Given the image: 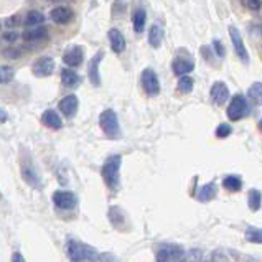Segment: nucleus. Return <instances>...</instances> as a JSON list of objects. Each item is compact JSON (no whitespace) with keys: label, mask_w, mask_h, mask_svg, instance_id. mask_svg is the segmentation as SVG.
<instances>
[{"label":"nucleus","mask_w":262,"mask_h":262,"mask_svg":"<svg viewBox=\"0 0 262 262\" xmlns=\"http://www.w3.org/2000/svg\"><path fill=\"white\" fill-rule=\"evenodd\" d=\"M104 53L99 51L94 55V58L91 59V64H89V69H88V74H89V79H91V82L94 86H99L101 82V78H99V63L101 59H103Z\"/></svg>","instance_id":"f8f14e48"},{"label":"nucleus","mask_w":262,"mask_h":262,"mask_svg":"<svg viewBox=\"0 0 262 262\" xmlns=\"http://www.w3.org/2000/svg\"><path fill=\"white\" fill-rule=\"evenodd\" d=\"M76 109H78V98H76L74 94H69V96L59 101V111L66 117H73Z\"/></svg>","instance_id":"9b49d317"},{"label":"nucleus","mask_w":262,"mask_h":262,"mask_svg":"<svg viewBox=\"0 0 262 262\" xmlns=\"http://www.w3.org/2000/svg\"><path fill=\"white\" fill-rule=\"evenodd\" d=\"M99 126L103 132L109 137V139H117L121 135V126H119L117 114L112 109H106L101 112L99 116Z\"/></svg>","instance_id":"7ed1b4c3"},{"label":"nucleus","mask_w":262,"mask_h":262,"mask_svg":"<svg viewBox=\"0 0 262 262\" xmlns=\"http://www.w3.org/2000/svg\"><path fill=\"white\" fill-rule=\"evenodd\" d=\"M247 111V101L241 94H237L233 99H231V103L228 106V117L231 121H237V119H241L244 114H246Z\"/></svg>","instance_id":"39448f33"},{"label":"nucleus","mask_w":262,"mask_h":262,"mask_svg":"<svg viewBox=\"0 0 262 262\" xmlns=\"http://www.w3.org/2000/svg\"><path fill=\"white\" fill-rule=\"evenodd\" d=\"M64 63L68 64V66H79V64L82 63V50L81 46H71V48L64 53Z\"/></svg>","instance_id":"4468645a"},{"label":"nucleus","mask_w":262,"mask_h":262,"mask_svg":"<svg viewBox=\"0 0 262 262\" xmlns=\"http://www.w3.org/2000/svg\"><path fill=\"white\" fill-rule=\"evenodd\" d=\"M229 35H231V41H233L234 53L237 55V58H239L242 63H249V55H247L246 45H244L239 30H237L236 27H229Z\"/></svg>","instance_id":"423d86ee"},{"label":"nucleus","mask_w":262,"mask_h":262,"mask_svg":"<svg viewBox=\"0 0 262 262\" xmlns=\"http://www.w3.org/2000/svg\"><path fill=\"white\" fill-rule=\"evenodd\" d=\"M162 40H163V30L160 28L158 25H153L148 32V43H150L153 48H158L162 45Z\"/></svg>","instance_id":"412c9836"},{"label":"nucleus","mask_w":262,"mask_h":262,"mask_svg":"<svg viewBox=\"0 0 262 262\" xmlns=\"http://www.w3.org/2000/svg\"><path fill=\"white\" fill-rule=\"evenodd\" d=\"M223 187L229 192H239L242 188V180L236 175H228L223 178Z\"/></svg>","instance_id":"5701e85b"},{"label":"nucleus","mask_w":262,"mask_h":262,"mask_svg":"<svg viewBox=\"0 0 262 262\" xmlns=\"http://www.w3.org/2000/svg\"><path fill=\"white\" fill-rule=\"evenodd\" d=\"M244 9L247 10H252V12H257L260 9V0H241Z\"/></svg>","instance_id":"7c9ffc66"},{"label":"nucleus","mask_w":262,"mask_h":262,"mask_svg":"<svg viewBox=\"0 0 262 262\" xmlns=\"http://www.w3.org/2000/svg\"><path fill=\"white\" fill-rule=\"evenodd\" d=\"M142 86H144V91L148 96H157L160 93V82L155 74V71L147 68L142 71Z\"/></svg>","instance_id":"20e7f679"},{"label":"nucleus","mask_w":262,"mask_h":262,"mask_svg":"<svg viewBox=\"0 0 262 262\" xmlns=\"http://www.w3.org/2000/svg\"><path fill=\"white\" fill-rule=\"evenodd\" d=\"M46 28L45 27H32V28H28L25 33H23V38L28 40V41H38V40H43L46 37Z\"/></svg>","instance_id":"6ab92c4d"},{"label":"nucleus","mask_w":262,"mask_h":262,"mask_svg":"<svg viewBox=\"0 0 262 262\" xmlns=\"http://www.w3.org/2000/svg\"><path fill=\"white\" fill-rule=\"evenodd\" d=\"M262 205V195L259 190H249L247 193V206L251 208V211H259Z\"/></svg>","instance_id":"aec40b11"},{"label":"nucleus","mask_w":262,"mask_h":262,"mask_svg":"<svg viewBox=\"0 0 262 262\" xmlns=\"http://www.w3.org/2000/svg\"><path fill=\"white\" fill-rule=\"evenodd\" d=\"M7 121V114H5L4 109H0V122H5Z\"/></svg>","instance_id":"4c0bfd02"},{"label":"nucleus","mask_w":262,"mask_h":262,"mask_svg":"<svg viewBox=\"0 0 262 262\" xmlns=\"http://www.w3.org/2000/svg\"><path fill=\"white\" fill-rule=\"evenodd\" d=\"M12 262H25V257H23L20 252H14V255H12Z\"/></svg>","instance_id":"f704fd0d"},{"label":"nucleus","mask_w":262,"mask_h":262,"mask_svg":"<svg viewBox=\"0 0 262 262\" xmlns=\"http://www.w3.org/2000/svg\"><path fill=\"white\" fill-rule=\"evenodd\" d=\"M211 262H229V259H228V255H224L223 252H214Z\"/></svg>","instance_id":"72a5a7b5"},{"label":"nucleus","mask_w":262,"mask_h":262,"mask_svg":"<svg viewBox=\"0 0 262 262\" xmlns=\"http://www.w3.org/2000/svg\"><path fill=\"white\" fill-rule=\"evenodd\" d=\"M178 91L183 94H188L193 91V79L190 76H182L180 81H178Z\"/></svg>","instance_id":"c756f323"},{"label":"nucleus","mask_w":262,"mask_h":262,"mask_svg":"<svg viewBox=\"0 0 262 262\" xmlns=\"http://www.w3.org/2000/svg\"><path fill=\"white\" fill-rule=\"evenodd\" d=\"M109 41H111V48L114 53H122L124 48H126V38H124V35L116 28L109 30Z\"/></svg>","instance_id":"dca6fc26"},{"label":"nucleus","mask_w":262,"mask_h":262,"mask_svg":"<svg viewBox=\"0 0 262 262\" xmlns=\"http://www.w3.org/2000/svg\"><path fill=\"white\" fill-rule=\"evenodd\" d=\"M216 196V187L214 183H206L205 187H201V190L198 192V200L200 201H210Z\"/></svg>","instance_id":"393cba45"},{"label":"nucleus","mask_w":262,"mask_h":262,"mask_svg":"<svg viewBox=\"0 0 262 262\" xmlns=\"http://www.w3.org/2000/svg\"><path fill=\"white\" fill-rule=\"evenodd\" d=\"M155 262H170L168 255H166V252L163 251L162 247L157 249V255H155Z\"/></svg>","instance_id":"473e14b6"},{"label":"nucleus","mask_w":262,"mask_h":262,"mask_svg":"<svg viewBox=\"0 0 262 262\" xmlns=\"http://www.w3.org/2000/svg\"><path fill=\"white\" fill-rule=\"evenodd\" d=\"M53 71H55V59L50 56L40 58L37 63L33 64V73L43 78V76H50Z\"/></svg>","instance_id":"6e6552de"},{"label":"nucleus","mask_w":262,"mask_h":262,"mask_svg":"<svg viewBox=\"0 0 262 262\" xmlns=\"http://www.w3.org/2000/svg\"><path fill=\"white\" fill-rule=\"evenodd\" d=\"M66 254L69 260L73 262H98L101 260V255L96 252V249L88 246L79 241H68L66 244Z\"/></svg>","instance_id":"f257e3e1"},{"label":"nucleus","mask_w":262,"mask_h":262,"mask_svg":"<svg viewBox=\"0 0 262 262\" xmlns=\"http://www.w3.org/2000/svg\"><path fill=\"white\" fill-rule=\"evenodd\" d=\"M259 129H260V132H262V121L259 122Z\"/></svg>","instance_id":"58836bf2"},{"label":"nucleus","mask_w":262,"mask_h":262,"mask_svg":"<svg viewBox=\"0 0 262 262\" xmlns=\"http://www.w3.org/2000/svg\"><path fill=\"white\" fill-rule=\"evenodd\" d=\"M41 122H43L46 127H51V129H61L63 127L61 117H59V114H56V111H51V109L43 112V116H41Z\"/></svg>","instance_id":"a211bd4d"},{"label":"nucleus","mask_w":262,"mask_h":262,"mask_svg":"<svg viewBox=\"0 0 262 262\" xmlns=\"http://www.w3.org/2000/svg\"><path fill=\"white\" fill-rule=\"evenodd\" d=\"M145 20H147V14L144 9H137L134 12V17H132V25H134V30L137 33H140L142 30L145 27Z\"/></svg>","instance_id":"4be33fe9"},{"label":"nucleus","mask_w":262,"mask_h":262,"mask_svg":"<svg viewBox=\"0 0 262 262\" xmlns=\"http://www.w3.org/2000/svg\"><path fill=\"white\" fill-rule=\"evenodd\" d=\"M119 170H121V157L119 155L109 157L101 168L103 180L109 188H116L119 185Z\"/></svg>","instance_id":"f03ea898"},{"label":"nucleus","mask_w":262,"mask_h":262,"mask_svg":"<svg viewBox=\"0 0 262 262\" xmlns=\"http://www.w3.org/2000/svg\"><path fill=\"white\" fill-rule=\"evenodd\" d=\"M160 247L166 252L170 262H183L185 260V251L182 246H178V244H162Z\"/></svg>","instance_id":"ddd939ff"},{"label":"nucleus","mask_w":262,"mask_h":262,"mask_svg":"<svg viewBox=\"0 0 262 262\" xmlns=\"http://www.w3.org/2000/svg\"><path fill=\"white\" fill-rule=\"evenodd\" d=\"M15 78V69L12 66H0V84H7Z\"/></svg>","instance_id":"c85d7f7f"},{"label":"nucleus","mask_w":262,"mask_h":262,"mask_svg":"<svg viewBox=\"0 0 262 262\" xmlns=\"http://www.w3.org/2000/svg\"><path fill=\"white\" fill-rule=\"evenodd\" d=\"M61 81H63L64 86L71 88V86H74L79 82V76L74 73V69L64 68V69H61Z\"/></svg>","instance_id":"b1692460"},{"label":"nucleus","mask_w":262,"mask_h":262,"mask_svg":"<svg viewBox=\"0 0 262 262\" xmlns=\"http://www.w3.org/2000/svg\"><path fill=\"white\" fill-rule=\"evenodd\" d=\"M247 94L255 104L262 106V82H252L247 89Z\"/></svg>","instance_id":"a878e982"},{"label":"nucleus","mask_w":262,"mask_h":262,"mask_svg":"<svg viewBox=\"0 0 262 262\" xmlns=\"http://www.w3.org/2000/svg\"><path fill=\"white\" fill-rule=\"evenodd\" d=\"M214 46H216V53L219 56H224V50H223V46H221V43H219L218 40H214Z\"/></svg>","instance_id":"c9c22d12"},{"label":"nucleus","mask_w":262,"mask_h":262,"mask_svg":"<svg viewBox=\"0 0 262 262\" xmlns=\"http://www.w3.org/2000/svg\"><path fill=\"white\" fill-rule=\"evenodd\" d=\"M247 242L254 244H262V229L260 228H247L246 234H244Z\"/></svg>","instance_id":"cd10ccee"},{"label":"nucleus","mask_w":262,"mask_h":262,"mask_svg":"<svg viewBox=\"0 0 262 262\" xmlns=\"http://www.w3.org/2000/svg\"><path fill=\"white\" fill-rule=\"evenodd\" d=\"M17 38V35L14 32H10V33H5L4 35V40H7V41H14Z\"/></svg>","instance_id":"e433bc0d"},{"label":"nucleus","mask_w":262,"mask_h":262,"mask_svg":"<svg viewBox=\"0 0 262 262\" xmlns=\"http://www.w3.org/2000/svg\"><path fill=\"white\" fill-rule=\"evenodd\" d=\"M50 17L55 23L66 25V23H69L71 19H73V10H71L69 7H56V9L51 10Z\"/></svg>","instance_id":"9d476101"},{"label":"nucleus","mask_w":262,"mask_h":262,"mask_svg":"<svg viewBox=\"0 0 262 262\" xmlns=\"http://www.w3.org/2000/svg\"><path fill=\"white\" fill-rule=\"evenodd\" d=\"M171 68H173V73L178 74V76H185L188 74L190 71H193L195 64L192 59H187V58H177L173 64H171Z\"/></svg>","instance_id":"f3484780"},{"label":"nucleus","mask_w":262,"mask_h":262,"mask_svg":"<svg viewBox=\"0 0 262 262\" xmlns=\"http://www.w3.org/2000/svg\"><path fill=\"white\" fill-rule=\"evenodd\" d=\"M229 134H231V126H229V124H221V126H218L216 137H219V139H224V137H228Z\"/></svg>","instance_id":"2f4dec72"},{"label":"nucleus","mask_w":262,"mask_h":262,"mask_svg":"<svg viewBox=\"0 0 262 262\" xmlns=\"http://www.w3.org/2000/svg\"><path fill=\"white\" fill-rule=\"evenodd\" d=\"M22 177H23V180L30 185V187L40 188V185H41L40 175L37 173V170H35L32 165H28V163L22 165Z\"/></svg>","instance_id":"2eb2a0df"},{"label":"nucleus","mask_w":262,"mask_h":262,"mask_svg":"<svg viewBox=\"0 0 262 262\" xmlns=\"http://www.w3.org/2000/svg\"><path fill=\"white\" fill-rule=\"evenodd\" d=\"M43 22H45L43 14H40V12H37V10L28 12L27 17H25V25H28V27H37V25H41Z\"/></svg>","instance_id":"bb28decb"},{"label":"nucleus","mask_w":262,"mask_h":262,"mask_svg":"<svg viewBox=\"0 0 262 262\" xmlns=\"http://www.w3.org/2000/svg\"><path fill=\"white\" fill-rule=\"evenodd\" d=\"M210 94H211L213 103L218 104V106H221L229 98V89H228V86L224 84V82L218 81V82H214V84L211 86V93Z\"/></svg>","instance_id":"1a4fd4ad"},{"label":"nucleus","mask_w":262,"mask_h":262,"mask_svg":"<svg viewBox=\"0 0 262 262\" xmlns=\"http://www.w3.org/2000/svg\"><path fill=\"white\" fill-rule=\"evenodd\" d=\"M210 262H211V260H210Z\"/></svg>","instance_id":"ea45409f"},{"label":"nucleus","mask_w":262,"mask_h":262,"mask_svg":"<svg viewBox=\"0 0 262 262\" xmlns=\"http://www.w3.org/2000/svg\"><path fill=\"white\" fill-rule=\"evenodd\" d=\"M53 203L58 208H61V210H71V208L76 206V196L71 192H61V190H58V192H55V195H53Z\"/></svg>","instance_id":"0eeeda50"}]
</instances>
